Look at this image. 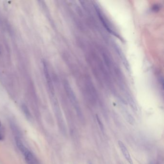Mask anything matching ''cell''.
<instances>
[{
    "label": "cell",
    "mask_w": 164,
    "mask_h": 164,
    "mask_svg": "<svg viewBox=\"0 0 164 164\" xmlns=\"http://www.w3.org/2000/svg\"><path fill=\"white\" fill-rule=\"evenodd\" d=\"M64 86L67 94L68 97H69V98L71 102L72 103V105H73L74 107L75 110H76V112H77V113L78 116V117H81V119H83L82 112L81 111L77 100L76 99V96H75L72 90H71L70 84L67 81H64Z\"/></svg>",
    "instance_id": "1"
},
{
    "label": "cell",
    "mask_w": 164,
    "mask_h": 164,
    "mask_svg": "<svg viewBox=\"0 0 164 164\" xmlns=\"http://www.w3.org/2000/svg\"><path fill=\"white\" fill-rule=\"evenodd\" d=\"M119 147L120 148V150L122 153L123 155L124 156L126 160L127 161V162L130 164H133V160L131 158L130 154L129 151L127 150L126 147L125 146L124 143L122 141H119L118 142Z\"/></svg>",
    "instance_id": "2"
},
{
    "label": "cell",
    "mask_w": 164,
    "mask_h": 164,
    "mask_svg": "<svg viewBox=\"0 0 164 164\" xmlns=\"http://www.w3.org/2000/svg\"><path fill=\"white\" fill-rule=\"evenodd\" d=\"M43 70H44V75L45 77L46 80L47 81L49 89L51 92H52V94H54V89H53V85L52 83V80H51L47 64L45 62H43Z\"/></svg>",
    "instance_id": "3"
},
{
    "label": "cell",
    "mask_w": 164,
    "mask_h": 164,
    "mask_svg": "<svg viewBox=\"0 0 164 164\" xmlns=\"http://www.w3.org/2000/svg\"><path fill=\"white\" fill-rule=\"evenodd\" d=\"M25 160L28 164H39L37 159L34 157L33 154L28 149L23 154Z\"/></svg>",
    "instance_id": "4"
},
{
    "label": "cell",
    "mask_w": 164,
    "mask_h": 164,
    "mask_svg": "<svg viewBox=\"0 0 164 164\" xmlns=\"http://www.w3.org/2000/svg\"><path fill=\"white\" fill-rule=\"evenodd\" d=\"M15 143L18 148L22 154L28 150V148L23 144V142L21 141L19 138L18 137L15 138Z\"/></svg>",
    "instance_id": "5"
},
{
    "label": "cell",
    "mask_w": 164,
    "mask_h": 164,
    "mask_svg": "<svg viewBox=\"0 0 164 164\" xmlns=\"http://www.w3.org/2000/svg\"><path fill=\"white\" fill-rule=\"evenodd\" d=\"M22 109L23 110V113H24L28 120L31 121L32 120L31 115L30 114V112H29V110L28 109V107H27V105L25 104H23L22 105Z\"/></svg>",
    "instance_id": "6"
},
{
    "label": "cell",
    "mask_w": 164,
    "mask_h": 164,
    "mask_svg": "<svg viewBox=\"0 0 164 164\" xmlns=\"http://www.w3.org/2000/svg\"><path fill=\"white\" fill-rule=\"evenodd\" d=\"M4 131L2 125L1 120L0 119V141L4 140Z\"/></svg>",
    "instance_id": "7"
},
{
    "label": "cell",
    "mask_w": 164,
    "mask_h": 164,
    "mask_svg": "<svg viewBox=\"0 0 164 164\" xmlns=\"http://www.w3.org/2000/svg\"><path fill=\"white\" fill-rule=\"evenodd\" d=\"M97 122L98 123L99 125V127H100V129H101L102 131L104 132V126H103V124L102 123V122H101V120H100V119L99 118L98 116H97Z\"/></svg>",
    "instance_id": "8"
},
{
    "label": "cell",
    "mask_w": 164,
    "mask_h": 164,
    "mask_svg": "<svg viewBox=\"0 0 164 164\" xmlns=\"http://www.w3.org/2000/svg\"><path fill=\"white\" fill-rule=\"evenodd\" d=\"M89 164H92V163H89Z\"/></svg>",
    "instance_id": "9"
}]
</instances>
